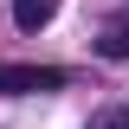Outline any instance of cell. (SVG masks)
Returning a JSON list of instances; mask_svg holds the SVG:
<instances>
[{
  "label": "cell",
  "mask_w": 129,
  "mask_h": 129,
  "mask_svg": "<svg viewBox=\"0 0 129 129\" xmlns=\"http://www.w3.org/2000/svg\"><path fill=\"white\" fill-rule=\"evenodd\" d=\"M52 19H58V0H13V26L19 32H39Z\"/></svg>",
  "instance_id": "cell-2"
},
{
  "label": "cell",
  "mask_w": 129,
  "mask_h": 129,
  "mask_svg": "<svg viewBox=\"0 0 129 129\" xmlns=\"http://www.w3.org/2000/svg\"><path fill=\"white\" fill-rule=\"evenodd\" d=\"M90 129H129V103H110V110H97Z\"/></svg>",
  "instance_id": "cell-4"
},
{
  "label": "cell",
  "mask_w": 129,
  "mask_h": 129,
  "mask_svg": "<svg viewBox=\"0 0 129 129\" xmlns=\"http://www.w3.org/2000/svg\"><path fill=\"white\" fill-rule=\"evenodd\" d=\"M0 90H13V97L64 90V71H58V64H0Z\"/></svg>",
  "instance_id": "cell-1"
},
{
  "label": "cell",
  "mask_w": 129,
  "mask_h": 129,
  "mask_svg": "<svg viewBox=\"0 0 129 129\" xmlns=\"http://www.w3.org/2000/svg\"><path fill=\"white\" fill-rule=\"evenodd\" d=\"M97 52H103V58H129V26H110L97 39Z\"/></svg>",
  "instance_id": "cell-3"
}]
</instances>
